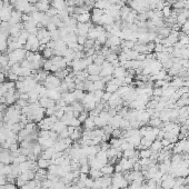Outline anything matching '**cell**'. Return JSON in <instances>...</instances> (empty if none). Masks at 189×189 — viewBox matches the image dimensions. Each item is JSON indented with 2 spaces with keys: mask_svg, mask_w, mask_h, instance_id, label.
<instances>
[{
  "mask_svg": "<svg viewBox=\"0 0 189 189\" xmlns=\"http://www.w3.org/2000/svg\"><path fill=\"white\" fill-rule=\"evenodd\" d=\"M39 46H40V41L39 39L37 38V36L30 35L27 40V42H26V45H25V49H26L27 51L37 52L38 49H39Z\"/></svg>",
  "mask_w": 189,
  "mask_h": 189,
  "instance_id": "6da1fadb",
  "label": "cell"
},
{
  "mask_svg": "<svg viewBox=\"0 0 189 189\" xmlns=\"http://www.w3.org/2000/svg\"><path fill=\"white\" fill-rule=\"evenodd\" d=\"M60 83H61V79L56 77L55 75H49L42 83V86L46 87L47 89H55V88H59Z\"/></svg>",
  "mask_w": 189,
  "mask_h": 189,
  "instance_id": "7a4b0ae2",
  "label": "cell"
},
{
  "mask_svg": "<svg viewBox=\"0 0 189 189\" xmlns=\"http://www.w3.org/2000/svg\"><path fill=\"white\" fill-rule=\"evenodd\" d=\"M92 27V25L90 22H87V24H77V28L75 30V33L77 36H87L88 32L90 30V28Z\"/></svg>",
  "mask_w": 189,
  "mask_h": 189,
  "instance_id": "3957f363",
  "label": "cell"
},
{
  "mask_svg": "<svg viewBox=\"0 0 189 189\" xmlns=\"http://www.w3.org/2000/svg\"><path fill=\"white\" fill-rule=\"evenodd\" d=\"M112 72H114V66L111 65L110 63L108 61H105V63L101 65V71H100V77H106V76H112Z\"/></svg>",
  "mask_w": 189,
  "mask_h": 189,
  "instance_id": "277c9868",
  "label": "cell"
},
{
  "mask_svg": "<svg viewBox=\"0 0 189 189\" xmlns=\"http://www.w3.org/2000/svg\"><path fill=\"white\" fill-rule=\"evenodd\" d=\"M24 30V24L20 22V24L17 25H12L10 26V29H9V33H10V37H13V38H17L18 36L21 33V31Z\"/></svg>",
  "mask_w": 189,
  "mask_h": 189,
  "instance_id": "5b68a950",
  "label": "cell"
},
{
  "mask_svg": "<svg viewBox=\"0 0 189 189\" xmlns=\"http://www.w3.org/2000/svg\"><path fill=\"white\" fill-rule=\"evenodd\" d=\"M22 22V12L18 11V10H12L11 12V18L9 20V25L12 26V25H17Z\"/></svg>",
  "mask_w": 189,
  "mask_h": 189,
  "instance_id": "8992f818",
  "label": "cell"
},
{
  "mask_svg": "<svg viewBox=\"0 0 189 189\" xmlns=\"http://www.w3.org/2000/svg\"><path fill=\"white\" fill-rule=\"evenodd\" d=\"M119 164L121 165L122 170H124V173H125V171H130V170H132L135 161L131 159V158H129V159H127V158H121V159L119 160Z\"/></svg>",
  "mask_w": 189,
  "mask_h": 189,
  "instance_id": "52a82bcc",
  "label": "cell"
},
{
  "mask_svg": "<svg viewBox=\"0 0 189 189\" xmlns=\"http://www.w3.org/2000/svg\"><path fill=\"white\" fill-rule=\"evenodd\" d=\"M38 103H39L40 107H42L45 109H48V108H51V107L56 106V101L50 99L49 97H41Z\"/></svg>",
  "mask_w": 189,
  "mask_h": 189,
  "instance_id": "ba28073f",
  "label": "cell"
},
{
  "mask_svg": "<svg viewBox=\"0 0 189 189\" xmlns=\"http://www.w3.org/2000/svg\"><path fill=\"white\" fill-rule=\"evenodd\" d=\"M50 2L48 1V0H39L37 4H36V8H37V10L40 12H47L49 9H50Z\"/></svg>",
  "mask_w": 189,
  "mask_h": 189,
  "instance_id": "9c48e42d",
  "label": "cell"
},
{
  "mask_svg": "<svg viewBox=\"0 0 189 189\" xmlns=\"http://www.w3.org/2000/svg\"><path fill=\"white\" fill-rule=\"evenodd\" d=\"M74 17L76 18V20H77L78 24H87V22H90V20H91L90 12L79 13V15H75Z\"/></svg>",
  "mask_w": 189,
  "mask_h": 189,
  "instance_id": "30bf717a",
  "label": "cell"
},
{
  "mask_svg": "<svg viewBox=\"0 0 189 189\" xmlns=\"http://www.w3.org/2000/svg\"><path fill=\"white\" fill-rule=\"evenodd\" d=\"M127 76V69L122 66H119V67L114 68V72H112V77L114 78H119V79H124Z\"/></svg>",
  "mask_w": 189,
  "mask_h": 189,
  "instance_id": "8fae6325",
  "label": "cell"
},
{
  "mask_svg": "<svg viewBox=\"0 0 189 189\" xmlns=\"http://www.w3.org/2000/svg\"><path fill=\"white\" fill-rule=\"evenodd\" d=\"M47 97H49L52 100H59L61 99V91L59 90V88H55V89H48L47 91Z\"/></svg>",
  "mask_w": 189,
  "mask_h": 189,
  "instance_id": "7c38bea8",
  "label": "cell"
},
{
  "mask_svg": "<svg viewBox=\"0 0 189 189\" xmlns=\"http://www.w3.org/2000/svg\"><path fill=\"white\" fill-rule=\"evenodd\" d=\"M87 72H88V75L89 76H92V75H100V71H101V66H99L97 63H91L89 65L88 67H87Z\"/></svg>",
  "mask_w": 189,
  "mask_h": 189,
  "instance_id": "4fadbf2b",
  "label": "cell"
},
{
  "mask_svg": "<svg viewBox=\"0 0 189 189\" xmlns=\"http://www.w3.org/2000/svg\"><path fill=\"white\" fill-rule=\"evenodd\" d=\"M61 99L66 103L67 106L68 105H72L75 101H77L72 92H63V94H61Z\"/></svg>",
  "mask_w": 189,
  "mask_h": 189,
  "instance_id": "5bb4252c",
  "label": "cell"
},
{
  "mask_svg": "<svg viewBox=\"0 0 189 189\" xmlns=\"http://www.w3.org/2000/svg\"><path fill=\"white\" fill-rule=\"evenodd\" d=\"M100 171L103 173V176H112V173H115V166L108 162V164L103 166Z\"/></svg>",
  "mask_w": 189,
  "mask_h": 189,
  "instance_id": "9a60e30c",
  "label": "cell"
},
{
  "mask_svg": "<svg viewBox=\"0 0 189 189\" xmlns=\"http://www.w3.org/2000/svg\"><path fill=\"white\" fill-rule=\"evenodd\" d=\"M67 128V125L65 124V122H63L61 120H58V121H56L54 125H52V128L51 130L52 131H55V132H57V134L59 135L63 130H65Z\"/></svg>",
  "mask_w": 189,
  "mask_h": 189,
  "instance_id": "2e32d148",
  "label": "cell"
},
{
  "mask_svg": "<svg viewBox=\"0 0 189 189\" xmlns=\"http://www.w3.org/2000/svg\"><path fill=\"white\" fill-rule=\"evenodd\" d=\"M52 8L57 9L58 11L63 10V9L67 8V4H66V0H54L51 2Z\"/></svg>",
  "mask_w": 189,
  "mask_h": 189,
  "instance_id": "e0dca14e",
  "label": "cell"
},
{
  "mask_svg": "<svg viewBox=\"0 0 189 189\" xmlns=\"http://www.w3.org/2000/svg\"><path fill=\"white\" fill-rule=\"evenodd\" d=\"M19 176L22 178V179H25L26 181H30V180H33V179H35L36 173L35 171H32L31 169H29V170H27V171H25V173H21Z\"/></svg>",
  "mask_w": 189,
  "mask_h": 189,
  "instance_id": "ac0fdd59",
  "label": "cell"
},
{
  "mask_svg": "<svg viewBox=\"0 0 189 189\" xmlns=\"http://www.w3.org/2000/svg\"><path fill=\"white\" fill-rule=\"evenodd\" d=\"M119 87L116 85V83L112 81V79H111L110 81H108L106 83V87H105V91L107 92H110V94H115V92H117Z\"/></svg>",
  "mask_w": 189,
  "mask_h": 189,
  "instance_id": "d6986e66",
  "label": "cell"
},
{
  "mask_svg": "<svg viewBox=\"0 0 189 189\" xmlns=\"http://www.w3.org/2000/svg\"><path fill=\"white\" fill-rule=\"evenodd\" d=\"M83 128L86 130H94L96 128V125H94V120L92 117H88V118L83 122Z\"/></svg>",
  "mask_w": 189,
  "mask_h": 189,
  "instance_id": "ffe728a7",
  "label": "cell"
},
{
  "mask_svg": "<svg viewBox=\"0 0 189 189\" xmlns=\"http://www.w3.org/2000/svg\"><path fill=\"white\" fill-rule=\"evenodd\" d=\"M70 138L72 141H78L79 139H81L83 138V130L80 127H76L75 131L70 135Z\"/></svg>",
  "mask_w": 189,
  "mask_h": 189,
  "instance_id": "44dd1931",
  "label": "cell"
},
{
  "mask_svg": "<svg viewBox=\"0 0 189 189\" xmlns=\"http://www.w3.org/2000/svg\"><path fill=\"white\" fill-rule=\"evenodd\" d=\"M51 164V160H48V159H45V158L39 157L37 159V165L39 168H42V169H47L48 167Z\"/></svg>",
  "mask_w": 189,
  "mask_h": 189,
  "instance_id": "7402d4cb",
  "label": "cell"
},
{
  "mask_svg": "<svg viewBox=\"0 0 189 189\" xmlns=\"http://www.w3.org/2000/svg\"><path fill=\"white\" fill-rule=\"evenodd\" d=\"M162 145H161V141L160 140H158V139H156V140H154L153 141V144H151V146H150L149 149L153 151V153H159L160 150H162Z\"/></svg>",
  "mask_w": 189,
  "mask_h": 189,
  "instance_id": "603a6c76",
  "label": "cell"
},
{
  "mask_svg": "<svg viewBox=\"0 0 189 189\" xmlns=\"http://www.w3.org/2000/svg\"><path fill=\"white\" fill-rule=\"evenodd\" d=\"M31 150H32V154L35 155V156H37V157H39V156H41V154H42L43 148L39 142H35L33 146H32Z\"/></svg>",
  "mask_w": 189,
  "mask_h": 189,
  "instance_id": "cb8c5ba5",
  "label": "cell"
},
{
  "mask_svg": "<svg viewBox=\"0 0 189 189\" xmlns=\"http://www.w3.org/2000/svg\"><path fill=\"white\" fill-rule=\"evenodd\" d=\"M96 158L98 159L99 161L101 162V164H103V165H106V164H108V157H107V153L106 151H98V154L96 155Z\"/></svg>",
  "mask_w": 189,
  "mask_h": 189,
  "instance_id": "d4e9b609",
  "label": "cell"
},
{
  "mask_svg": "<svg viewBox=\"0 0 189 189\" xmlns=\"http://www.w3.org/2000/svg\"><path fill=\"white\" fill-rule=\"evenodd\" d=\"M92 85H94V91H96V90H105V87H106V83L103 81V78L100 79V80H97V81L92 83Z\"/></svg>",
  "mask_w": 189,
  "mask_h": 189,
  "instance_id": "484cf974",
  "label": "cell"
},
{
  "mask_svg": "<svg viewBox=\"0 0 189 189\" xmlns=\"http://www.w3.org/2000/svg\"><path fill=\"white\" fill-rule=\"evenodd\" d=\"M31 17H32V19L36 21V24H41L43 17H45V13L40 11H35L31 13Z\"/></svg>",
  "mask_w": 189,
  "mask_h": 189,
  "instance_id": "4316f807",
  "label": "cell"
},
{
  "mask_svg": "<svg viewBox=\"0 0 189 189\" xmlns=\"http://www.w3.org/2000/svg\"><path fill=\"white\" fill-rule=\"evenodd\" d=\"M92 58H94V63H97L99 66H101L106 61V57L101 54H96V55L92 56Z\"/></svg>",
  "mask_w": 189,
  "mask_h": 189,
  "instance_id": "83f0119b",
  "label": "cell"
},
{
  "mask_svg": "<svg viewBox=\"0 0 189 189\" xmlns=\"http://www.w3.org/2000/svg\"><path fill=\"white\" fill-rule=\"evenodd\" d=\"M148 125L151 126L153 128H161L162 121L159 118H150V120L148 121Z\"/></svg>",
  "mask_w": 189,
  "mask_h": 189,
  "instance_id": "f1b7e54d",
  "label": "cell"
},
{
  "mask_svg": "<svg viewBox=\"0 0 189 189\" xmlns=\"http://www.w3.org/2000/svg\"><path fill=\"white\" fill-rule=\"evenodd\" d=\"M41 55H42L43 58H46V59H50V58H52V57L55 56V50L51 49V48L47 47L42 52H41Z\"/></svg>",
  "mask_w": 189,
  "mask_h": 189,
  "instance_id": "f546056e",
  "label": "cell"
},
{
  "mask_svg": "<svg viewBox=\"0 0 189 189\" xmlns=\"http://www.w3.org/2000/svg\"><path fill=\"white\" fill-rule=\"evenodd\" d=\"M94 125H96V127H98V128H103L105 126L108 125V121L103 118H100L99 116L98 117H94Z\"/></svg>",
  "mask_w": 189,
  "mask_h": 189,
  "instance_id": "4dcf8cb0",
  "label": "cell"
},
{
  "mask_svg": "<svg viewBox=\"0 0 189 189\" xmlns=\"http://www.w3.org/2000/svg\"><path fill=\"white\" fill-rule=\"evenodd\" d=\"M103 173L100 171V170H98V169H91L90 168V171H89V177L90 178H92V179H98V178H101L103 177Z\"/></svg>",
  "mask_w": 189,
  "mask_h": 189,
  "instance_id": "1f68e13d",
  "label": "cell"
},
{
  "mask_svg": "<svg viewBox=\"0 0 189 189\" xmlns=\"http://www.w3.org/2000/svg\"><path fill=\"white\" fill-rule=\"evenodd\" d=\"M72 94L75 96V98L77 101H83V97H85V91L83 90H79V89H75V90L72 91Z\"/></svg>",
  "mask_w": 189,
  "mask_h": 189,
  "instance_id": "d6a6232c",
  "label": "cell"
},
{
  "mask_svg": "<svg viewBox=\"0 0 189 189\" xmlns=\"http://www.w3.org/2000/svg\"><path fill=\"white\" fill-rule=\"evenodd\" d=\"M171 8H170V4L168 2H165V7L162 8L161 12H162V16H165L166 18H169L171 16Z\"/></svg>",
  "mask_w": 189,
  "mask_h": 189,
  "instance_id": "836d02e7",
  "label": "cell"
},
{
  "mask_svg": "<svg viewBox=\"0 0 189 189\" xmlns=\"http://www.w3.org/2000/svg\"><path fill=\"white\" fill-rule=\"evenodd\" d=\"M153 154V151L148 148V149H141L139 150V158H150Z\"/></svg>",
  "mask_w": 189,
  "mask_h": 189,
  "instance_id": "e575fe53",
  "label": "cell"
},
{
  "mask_svg": "<svg viewBox=\"0 0 189 189\" xmlns=\"http://www.w3.org/2000/svg\"><path fill=\"white\" fill-rule=\"evenodd\" d=\"M188 20V18H187V16H186L185 13H179L177 16V19H176V22H177L178 25H180V26H182V25L185 24L186 21Z\"/></svg>",
  "mask_w": 189,
  "mask_h": 189,
  "instance_id": "d590c367",
  "label": "cell"
},
{
  "mask_svg": "<svg viewBox=\"0 0 189 189\" xmlns=\"http://www.w3.org/2000/svg\"><path fill=\"white\" fill-rule=\"evenodd\" d=\"M106 60L108 61V63H115L116 60H118V55H117L116 52H112V51H111L110 54H109V55L106 56Z\"/></svg>",
  "mask_w": 189,
  "mask_h": 189,
  "instance_id": "8d00e7d4",
  "label": "cell"
},
{
  "mask_svg": "<svg viewBox=\"0 0 189 189\" xmlns=\"http://www.w3.org/2000/svg\"><path fill=\"white\" fill-rule=\"evenodd\" d=\"M129 88H130V86H126V85H124V86H120L118 88V90H117V94H118L120 97H122L124 94H126L127 91L129 90Z\"/></svg>",
  "mask_w": 189,
  "mask_h": 189,
  "instance_id": "74e56055",
  "label": "cell"
},
{
  "mask_svg": "<svg viewBox=\"0 0 189 189\" xmlns=\"http://www.w3.org/2000/svg\"><path fill=\"white\" fill-rule=\"evenodd\" d=\"M79 171H80V173H87V175H89V171H90V166H89V164L80 165Z\"/></svg>",
  "mask_w": 189,
  "mask_h": 189,
  "instance_id": "f35d334b",
  "label": "cell"
},
{
  "mask_svg": "<svg viewBox=\"0 0 189 189\" xmlns=\"http://www.w3.org/2000/svg\"><path fill=\"white\" fill-rule=\"evenodd\" d=\"M68 126H72V127H80L81 126V122L79 121L78 118H76V117H74V118L70 119V121L68 122Z\"/></svg>",
  "mask_w": 189,
  "mask_h": 189,
  "instance_id": "ab89813d",
  "label": "cell"
},
{
  "mask_svg": "<svg viewBox=\"0 0 189 189\" xmlns=\"http://www.w3.org/2000/svg\"><path fill=\"white\" fill-rule=\"evenodd\" d=\"M121 136H122V129H120V128H116L111 132V138H121Z\"/></svg>",
  "mask_w": 189,
  "mask_h": 189,
  "instance_id": "60d3db41",
  "label": "cell"
},
{
  "mask_svg": "<svg viewBox=\"0 0 189 189\" xmlns=\"http://www.w3.org/2000/svg\"><path fill=\"white\" fill-rule=\"evenodd\" d=\"M58 10L55 8H52V7H50V9L48 10L47 12H46V15H47L49 18H52V17H55V16H58Z\"/></svg>",
  "mask_w": 189,
  "mask_h": 189,
  "instance_id": "b9f144b4",
  "label": "cell"
},
{
  "mask_svg": "<svg viewBox=\"0 0 189 189\" xmlns=\"http://www.w3.org/2000/svg\"><path fill=\"white\" fill-rule=\"evenodd\" d=\"M87 40H88L87 36H80V35L77 36V42H78V45H80V46H85Z\"/></svg>",
  "mask_w": 189,
  "mask_h": 189,
  "instance_id": "7bdbcfd3",
  "label": "cell"
},
{
  "mask_svg": "<svg viewBox=\"0 0 189 189\" xmlns=\"http://www.w3.org/2000/svg\"><path fill=\"white\" fill-rule=\"evenodd\" d=\"M26 182H27V181L25 180V179H22L20 176H18V177L16 178V181H15V184L17 185V187H19V188H21V187H22Z\"/></svg>",
  "mask_w": 189,
  "mask_h": 189,
  "instance_id": "ee69618b",
  "label": "cell"
},
{
  "mask_svg": "<svg viewBox=\"0 0 189 189\" xmlns=\"http://www.w3.org/2000/svg\"><path fill=\"white\" fill-rule=\"evenodd\" d=\"M175 9H184L185 8V1H181V0H178L175 4H173Z\"/></svg>",
  "mask_w": 189,
  "mask_h": 189,
  "instance_id": "f6af8a7d",
  "label": "cell"
},
{
  "mask_svg": "<svg viewBox=\"0 0 189 189\" xmlns=\"http://www.w3.org/2000/svg\"><path fill=\"white\" fill-rule=\"evenodd\" d=\"M164 49H165V46L162 43H156L155 45V52H164Z\"/></svg>",
  "mask_w": 189,
  "mask_h": 189,
  "instance_id": "bcb514c9",
  "label": "cell"
},
{
  "mask_svg": "<svg viewBox=\"0 0 189 189\" xmlns=\"http://www.w3.org/2000/svg\"><path fill=\"white\" fill-rule=\"evenodd\" d=\"M16 105L17 106H19L20 108H24V107L28 106L29 105V103H28L27 100H22V99H18L16 101Z\"/></svg>",
  "mask_w": 189,
  "mask_h": 189,
  "instance_id": "7dc6e473",
  "label": "cell"
},
{
  "mask_svg": "<svg viewBox=\"0 0 189 189\" xmlns=\"http://www.w3.org/2000/svg\"><path fill=\"white\" fill-rule=\"evenodd\" d=\"M94 179L92 178H90V177H88L86 179V181H85V185H86V187L87 188H89V189H91L92 188V186H94Z\"/></svg>",
  "mask_w": 189,
  "mask_h": 189,
  "instance_id": "c3c4849f",
  "label": "cell"
},
{
  "mask_svg": "<svg viewBox=\"0 0 189 189\" xmlns=\"http://www.w3.org/2000/svg\"><path fill=\"white\" fill-rule=\"evenodd\" d=\"M153 96H155V97H161L162 96V88H154Z\"/></svg>",
  "mask_w": 189,
  "mask_h": 189,
  "instance_id": "681fc988",
  "label": "cell"
},
{
  "mask_svg": "<svg viewBox=\"0 0 189 189\" xmlns=\"http://www.w3.org/2000/svg\"><path fill=\"white\" fill-rule=\"evenodd\" d=\"M103 77H100V75H92V76H88V80L91 81V83H94L97 80H100Z\"/></svg>",
  "mask_w": 189,
  "mask_h": 189,
  "instance_id": "f907efd6",
  "label": "cell"
},
{
  "mask_svg": "<svg viewBox=\"0 0 189 189\" xmlns=\"http://www.w3.org/2000/svg\"><path fill=\"white\" fill-rule=\"evenodd\" d=\"M17 188H18L17 185L13 184V182H7V184L4 186V189H17Z\"/></svg>",
  "mask_w": 189,
  "mask_h": 189,
  "instance_id": "816d5d0a",
  "label": "cell"
},
{
  "mask_svg": "<svg viewBox=\"0 0 189 189\" xmlns=\"http://www.w3.org/2000/svg\"><path fill=\"white\" fill-rule=\"evenodd\" d=\"M63 115H65V110H63V109H58V110H56V112H55V116L59 119V120L63 118Z\"/></svg>",
  "mask_w": 189,
  "mask_h": 189,
  "instance_id": "f5cc1de1",
  "label": "cell"
},
{
  "mask_svg": "<svg viewBox=\"0 0 189 189\" xmlns=\"http://www.w3.org/2000/svg\"><path fill=\"white\" fill-rule=\"evenodd\" d=\"M115 166V173H124V170H122V167H121V165L119 164V162H117L116 165H114Z\"/></svg>",
  "mask_w": 189,
  "mask_h": 189,
  "instance_id": "db71d44e",
  "label": "cell"
},
{
  "mask_svg": "<svg viewBox=\"0 0 189 189\" xmlns=\"http://www.w3.org/2000/svg\"><path fill=\"white\" fill-rule=\"evenodd\" d=\"M181 31H184L185 33L189 31V21H188V20H187L185 24L181 26Z\"/></svg>",
  "mask_w": 189,
  "mask_h": 189,
  "instance_id": "11a10c76",
  "label": "cell"
},
{
  "mask_svg": "<svg viewBox=\"0 0 189 189\" xmlns=\"http://www.w3.org/2000/svg\"><path fill=\"white\" fill-rule=\"evenodd\" d=\"M160 141H161V145H162V147H164V148H165V147H168V146L170 145V144H171V142L169 141V139H166V138L161 139Z\"/></svg>",
  "mask_w": 189,
  "mask_h": 189,
  "instance_id": "9f6ffc18",
  "label": "cell"
},
{
  "mask_svg": "<svg viewBox=\"0 0 189 189\" xmlns=\"http://www.w3.org/2000/svg\"><path fill=\"white\" fill-rule=\"evenodd\" d=\"M6 79H7L6 75H4V72H1V71H0V83H4V81H6Z\"/></svg>",
  "mask_w": 189,
  "mask_h": 189,
  "instance_id": "6f0895ef",
  "label": "cell"
},
{
  "mask_svg": "<svg viewBox=\"0 0 189 189\" xmlns=\"http://www.w3.org/2000/svg\"><path fill=\"white\" fill-rule=\"evenodd\" d=\"M76 129V127H72V126H67V131H68V134H69V137H70V135L75 131Z\"/></svg>",
  "mask_w": 189,
  "mask_h": 189,
  "instance_id": "680465c9",
  "label": "cell"
},
{
  "mask_svg": "<svg viewBox=\"0 0 189 189\" xmlns=\"http://www.w3.org/2000/svg\"><path fill=\"white\" fill-rule=\"evenodd\" d=\"M187 106H189V98L187 99Z\"/></svg>",
  "mask_w": 189,
  "mask_h": 189,
  "instance_id": "91938a15",
  "label": "cell"
},
{
  "mask_svg": "<svg viewBox=\"0 0 189 189\" xmlns=\"http://www.w3.org/2000/svg\"><path fill=\"white\" fill-rule=\"evenodd\" d=\"M85 1H86V0H85Z\"/></svg>",
  "mask_w": 189,
  "mask_h": 189,
  "instance_id": "94428289",
  "label": "cell"
},
{
  "mask_svg": "<svg viewBox=\"0 0 189 189\" xmlns=\"http://www.w3.org/2000/svg\"><path fill=\"white\" fill-rule=\"evenodd\" d=\"M21 189H22V188H21Z\"/></svg>",
  "mask_w": 189,
  "mask_h": 189,
  "instance_id": "6125c7cd",
  "label": "cell"
}]
</instances>
